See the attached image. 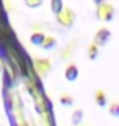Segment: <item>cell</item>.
<instances>
[{"mask_svg":"<svg viewBox=\"0 0 119 126\" xmlns=\"http://www.w3.org/2000/svg\"><path fill=\"white\" fill-rule=\"evenodd\" d=\"M96 18L100 21H105V23L113 21V18H114V7H113V3L105 2V3L98 5L96 7Z\"/></svg>","mask_w":119,"mask_h":126,"instance_id":"6da1fadb","label":"cell"},{"mask_svg":"<svg viewBox=\"0 0 119 126\" xmlns=\"http://www.w3.org/2000/svg\"><path fill=\"white\" fill-rule=\"evenodd\" d=\"M75 18H77L75 12H73L72 8H69V7H64V8H62V12L57 15V21H59L62 26H65V28H70V26H73V23H75Z\"/></svg>","mask_w":119,"mask_h":126,"instance_id":"7a4b0ae2","label":"cell"},{"mask_svg":"<svg viewBox=\"0 0 119 126\" xmlns=\"http://www.w3.org/2000/svg\"><path fill=\"white\" fill-rule=\"evenodd\" d=\"M111 39V30L106 28V26H103V28H100L98 31L95 33V36H93V44H96L98 47H103L106 46L108 43H109Z\"/></svg>","mask_w":119,"mask_h":126,"instance_id":"3957f363","label":"cell"},{"mask_svg":"<svg viewBox=\"0 0 119 126\" xmlns=\"http://www.w3.org/2000/svg\"><path fill=\"white\" fill-rule=\"evenodd\" d=\"M34 69L41 77H46L51 70V62L49 59H41V57H36L34 59Z\"/></svg>","mask_w":119,"mask_h":126,"instance_id":"277c9868","label":"cell"},{"mask_svg":"<svg viewBox=\"0 0 119 126\" xmlns=\"http://www.w3.org/2000/svg\"><path fill=\"white\" fill-rule=\"evenodd\" d=\"M78 75H80V72H78L77 64L69 62V64L65 65V69H64V77H65V80H67V82H75V80L78 79Z\"/></svg>","mask_w":119,"mask_h":126,"instance_id":"5b68a950","label":"cell"},{"mask_svg":"<svg viewBox=\"0 0 119 126\" xmlns=\"http://www.w3.org/2000/svg\"><path fill=\"white\" fill-rule=\"evenodd\" d=\"M95 103L98 105L100 108H106L108 107V95L105 94V90H95Z\"/></svg>","mask_w":119,"mask_h":126,"instance_id":"8992f818","label":"cell"},{"mask_svg":"<svg viewBox=\"0 0 119 126\" xmlns=\"http://www.w3.org/2000/svg\"><path fill=\"white\" fill-rule=\"evenodd\" d=\"M44 39H46V33H42V31H34L29 36V43L33 46H42Z\"/></svg>","mask_w":119,"mask_h":126,"instance_id":"52a82bcc","label":"cell"},{"mask_svg":"<svg viewBox=\"0 0 119 126\" xmlns=\"http://www.w3.org/2000/svg\"><path fill=\"white\" fill-rule=\"evenodd\" d=\"M83 116H85V111H83L82 108H75V110H73V113H72V116H70V123H72L73 126L82 125Z\"/></svg>","mask_w":119,"mask_h":126,"instance_id":"ba28073f","label":"cell"},{"mask_svg":"<svg viewBox=\"0 0 119 126\" xmlns=\"http://www.w3.org/2000/svg\"><path fill=\"white\" fill-rule=\"evenodd\" d=\"M59 103L62 105V107H73V103H75L73 95H70V94H62L59 97Z\"/></svg>","mask_w":119,"mask_h":126,"instance_id":"9c48e42d","label":"cell"},{"mask_svg":"<svg viewBox=\"0 0 119 126\" xmlns=\"http://www.w3.org/2000/svg\"><path fill=\"white\" fill-rule=\"evenodd\" d=\"M62 8H64V2H62V0H51V12H52L55 16L62 12Z\"/></svg>","mask_w":119,"mask_h":126,"instance_id":"30bf717a","label":"cell"},{"mask_svg":"<svg viewBox=\"0 0 119 126\" xmlns=\"http://www.w3.org/2000/svg\"><path fill=\"white\" fill-rule=\"evenodd\" d=\"M98 54H100V47L96 46V44H90L88 46V49H87V56H88V59H92V61H95L96 57H98Z\"/></svg>","mask_w":119,"mask_h":126,"instance_id":"8fae6325","label":"cell"},{"mask_svg":"<svg viewBox=\"0 0 119 126\" xmlns=\"http://www.w3.org/2000/svg\"><path fill=\"white\" fill-rule=\"evenodd\" d=\"M57 44V39H55L54 36H46V39H44V43H42V49H46V51H49V49H52V47Z\"/></svg>","mask_w":119,"mask_h":126,"instance_id":"7c38bea8","label":"cell"},{"mask_svg":"<svg viewBox=\"0 0 119 126\" xmlns=\"http://www.w3.org/2000/svg\"><path fill=\"white\" fill-rule=\"evenodd\" d=\"M108 111L113 118H119V102H113L108 107Z\"/></svg>","mask_w":119,"mask_h":126,"instance_id":"4fadbf2b","label":"cell"},{"mask_svg":"<svg viewBox=\"0 0 119 126\" xmlns=\"http://www.w3.org/2000/svg\"><path fill=\"white\" fill-rule=\"evenodd\" d=\"M44 3V0H25V5L28 8H39Z\"/></svg>","mask_w":119,"mask_h":126,"instance_id":"5bb4252c","label":"cell"},{"mask_svg":"<svg viewBox=\"0 0 119 126\" xmlns=\"http://www.w3.org/2000/svg\"><path fill=\"white\" fill-rule=\"evenodd\" d=\"M93 3H95V7H98V5H101V3H105L106 0H92Z\"/></svg>","mask_w":119,"mask_h":126,"instance_id":"9a60e30c","label":"cell"},{"mask_svg":"<svg viewBox=\"0 0 119 126\" xmlns=\"http://www.w3.org/2000/svg\"><path fill=\"white\" fill-rule=\"evenodd\" d=\"M78 126H90V125H78Z\"/></svg>","mask_w":119,"mask_h":126,"instance_id":"2e32d148","label":"cell"},{"mask_svg":"<svg viewBox=\"0 0 119 126\" xmlns=\"http://www.w3.org/2000/svg\"><path fill=\"white\" fill-rule=\"evenodd\" d=\"M0 70H2V65H0Z\"/></svg>","mask_w":119,"mask_h":126,"instance_id":"e0dca14e","label":"cell"}]
</instances>
